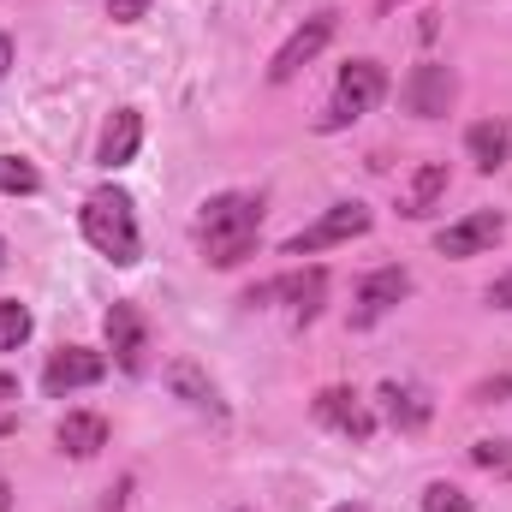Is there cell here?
I'll return each mask as SVG.
<instances>
[{"label": "cell", "instance_id": "1", "mask_svg": "<svg viewBox=\"0 0 512 512\" xmlns=\"http://www.w3.org/2000/svg\"><path fill=\"white\" fill-rule=\"evenodd\" d=\"M256 233H262V197L251 191H221L197 215V251L215 268H239L256 251Z\"/></svg>", "mask_w": 512, "mask_h": 512}, {"label": "cell", "instance_id": "2", "mask_svg": "<svg viewBox=\"0 0 512 512\" xmlns=\"http://www.w3.org/2000/svg\"><path fill=\"white\" fill-rule=\"evenodd\" d=\"M84 239L96 245V251L108 256L114 268H131L137 256H143V233H137V203H131L120 185H102V191H90L84 197Z\"/></svg>", "mask_w": 512, "mask_h": 512}, {"label": "cell", "instance_id": "3", "mask_svg": "<svg viewBox=\"0 0 512 512\" xmlns=\"http://www.w3.org/2000/svg\"><path fill=\"white\" fill-rule=\"evenodd\" d=\"M387 96V72L382 60H352L346 72H340V84H334V102L322 108V120H316V131H346L358 126L376 102Z\"/></svg>", "mask_w": 512, "mask_h": 512}, {"label": "cell", "instance_id": "4", "mask_svg": "<svg viewBox=\"0 0 512 512\" xmlns=\"http://www.w3.org/2000/svg\"><path fill=\"white\" fill-rule=\"evenodd\" d=\"M370 209L364 203H334L322 221H310L304 233H292L286 239V256H316V251H334V245H352V239H364L370 233Z\"/></svg>", "mask_w": 512, "mask_h": 512}, {"label": "cell", "instance_id": "5", "mask_svg": "<svg viewBox=\"0 0 512 512\" xmlns=\"http://www.w3.org/2000/svg\"><path fill=\"white\" fill-rule=\"evenodd\" d=\"M399 102H405V114H417V120H441V114H453V102H459V78H453V66H441V60L411 66V78L399 84Z\"/></svg>", "mask_w": 512, "mask_h": 512}, {"label": "cell", "instance_id": "6", "mask_svg": "<svg viewBox=\"0 0 512 512\" xmlns=\"http://www.w3.org/2000/svg\"><path fill=\"white\" fill-rule=\"evenodd\" d=\"M274 298H286V310H292V322H316L322 316V298H328V274L322 268H304V274H280V280H262L245 292V304H274Z\"/></svg>", "mask_w": 512, "mask_h": 512}, {"label": "cell", "instance_id": "7", "mask_svg": "<svg viewBox=\"0 0 512 512\" xmlns=\"http://www.w3.org/2000/svg\"><path fill=\"white\" fill-rule=\"evenodd\" d=\"M328 42H334V12H310V18L280 42V54L268 60V84H292V78H298L322 48H328Z\"/></svg>", "mask_w": 512, "mask_h": 512}, {"label": "cell", "instance_id": "8", "mask_svg": "<svg viewBox=\"0 0 512 512\" xmlns=\"http://www.w3.org/2000/svg\"><path fill=\"white\" fill-rule=\"evenodd\" d=\"M310 411H316V423H328L334 435H346V441H370L376 435V411L352 393V387H322L316 399H310Z\"/></svg>", "mask_w": 512, "mask_h": 512}, {"label": "cell", "instance_id": "9", "mask_svg": "<svg viewBox=\"0 0 512 512\" xmlns=\"http://www.w3.org/2000/svg\"><path fill=\"white\" fill-rule=\"evenodd\" d=\"M507 239V215L501 209H477V215H465V221H453V227H441L435 233V251L441 256H483V251H495Z\"/></svg>", "mask_w": 512, "mask_h": 512}, {"label": "cell", "instance_id": "10", "mask_svg": "<svg viewBox=\"0 0 512 512\" xmlns=\"http://www.w3.org/2000/svg\"><path fill=\"white\" fill-rule=\"evenodd\" d=\"M108 376V358L102 352H90V346H60L54 358H48V370H42V387L54 393V399H66V393H78V387H96Z\"/></svg>", "mask_w": 512, "mask_h": 512}, {"label": "cell", "instance_id": "11", "mask_svg": "<svg viewBox=\"0 0 512 512\" xmlns=\"http://www.w3.org/2000/svg\"><path fill=\"white\" fill-rule=\"evenodd\" d=\"M102 334H108V352H114V364L137 376L143 370V352H149V328H143V316H137V304H114L108 316H102Z\"/></svg>", "mask_w": 512, "mask_h": 512}, {"label": "cell", "instance_id": "12", "mask_svg": "<svg viewBox=\"0 0 512 512\" xmlns=\"http://www.w3.org/2000/svg\"><path fill=\"white\" fill-rule=\"evenodd\" d=\"M411 292V274L405 268H376V274H364L358 280V304H352V322L358 328H370V322H382L387 310L399 304Z\"/></svg>", "mask_w": 512, "mask_h": 512}, {"label": "cell", "instance_id": "13", "mask_svg": "<svg viewBox=\"0 0 512 512\" xmlns=\"http://www.w3.org/2000/svg\"><path fill=\"white\" fill-rule=\"evenodd\" d=\"M382 411H387V423L399 429V435H423L429 429V417H435V405H429V393L417 382H382Z\"/></svg>", "mask_w": 512, "mask_h": 512}, {"label": "cell", "instance_id": "14", "mask_svg": "<svg viewBox=\"0 0 512 512\" xmlns=\"http://www.w3.org/2000/svg\"><path fill=\"white\" fill-rule=\"evenodd\" d=\"M447 185H453V173H447V161H423V167L411 173V185L399 191V215H405V221H429V215L441 209V197H447Z\"/></svg>", "mask_w": 512, "mask_h": 512}, {"label": "cell", "instance_id": "15", "mask_svg": "<svg viewBox=\"0 0 512 512\" xmlns=\"http://www.w3.org/2000/svg\"><path fill=\"white\" fill-rule=\"evenodd\" d=\"M143 149V114L137 108H114V120L102 126V143H96V161L114 173V167H131Z\"/></svg>", "mask_w": 512, "mask_h": 512}, {"label": "cell", "instance_id": "16", "mask_svg": "<svg viewBox=\"0 0 512 512\" xmlns=\"http://www.w3.org/2000/svg\"><path fill=\"white\" fill-rule=\"evenodd\" d=\"M54 441H60V453H72V459H96V453L108 447V417H102V411H66L60 429H54Z\"/></svg>", "mask_w": 512, "mask_h": 512}, {"label": "cell", "instance_id": "17", "mask_svg": "<svg viewBox=\"0 0 512 512\" xmlns=\"http://www.w3.org/2000/svg\"><path fill=\"white\" fill-rule=\"evenodd\" d=\"M167 387H173V393H179L191 411H203V417H227V405H221V387L209 382V376H203L191 358H173V364H167Z\"/></svg>", "mask_w": 512, "mask_h": 512}, {"label": "cell", "instance_id": "18", "mask_svg": "<svg viewBox=\"0 0 512 512\" xmlns=\"http://www.w3.org/2000/svg\"><path fill=\"white\" fill-rule=\"evenodd\" d=\"M465 155L477 161V173H495L512 155V120H477L465 131Z\"/></svg>", "mask_w": 512, "mask_h": 512}, {"label": "cell", "instance_id": "19", "mask_svg": "<svg viewBox=\"0 0 512 512\" xmlns=\"http://www.w3.org/2000/svg\"><path fill=\"white\" fill-rule=\"evenodd\" d=\"M36 191H42V173L24 155H0V197H36Z\"/></svg>", "mask_w": 512, "mask_h": 512}, {"label": "cell", "instance_id": "20", "mask_svg": "<svg viewBox=\"0 0 512 512\" xmlns=\"http://www.w3.org/2000/svg\"><path fill=\"white\" fill-rule=\"evenodd\" d=\"M30 340V310L18 298H0V352H18Z\"/></svg>", "mask_w": 512, "mask_h": 512}, {"label": "cell", "instance_id": "21", "mask_svg": "<svg viewBox=\"0 0 512 512\" xmlns=\"http://www.w3.org/2000/svg\"><path fill=\"white\" fill-rule=\"evenodd\" d=\"M471 465L489 471V477H512V441H477L471 447Z\"/></svg>", "mask_w": 512, "mask_h": 512}, {"label": "cell", "instance_id": "22", "mask_svg": "<svg viewBox=\"0 0 512 512\" xmlns=\"http://www.w3.org/2000/svg\"><path fill=\"white\" fill-rule=\"evenodd\" d=\"M423 512H477V507H471V495L459 483H429L423 489Z\"/></svg>", "mask_w": 512, "mask_h": 512}, {"label": "cell", "instance_id": "23", "mask_svg": "<svg viewBox=\"0 0 512 512\" xmlns=\"http://www.w3.org/2000/svg\"><path fill=\"white\" fill-rule=\"evenodd\" d=\"M501 399H512V376H489L471 387V405H501Z\"/></svg>", "mask_w": 512, "mask_h": 512}, {"label": "cell", "instance_id": "24", "mask_svg": "<svg viewBox=\"0 0 512 512\" xmlns=\"http://www.w3.org/2000/svg\"><path fill=\"white\" fill-rule=\"evenodd\" d=\"M149 6H155V0H108V18H114V24H137Z\"/></svg>", "mask_w": 512, "mask_h": 512}, {"label": "cell", "instance_id": "25", "mask_svg": "<svg viewBox=\"0 0 512 512\" xmlns=\"http://www.w3.org/2000/svg\"><path fill=\"white\" fill-rule=\"evenodd\" d=\"M489 304H495V310H512V274H501V280L489 286Z\"/></svg>", "mask_w": 512, "mask_h": 512}, {"label": "cell", "instance_id": "26", "mask_svg": "<svg viewBox=\"0 0 512 512\" xmlns=\"http://www.w3.org/2000/svg\"><path fill=\"white\" fill-rule=\"evenodd\" d=\"M6 399H18V376H6V370H0V405H6Z\"/></svg>", "mask_w": 512, "mask_h": 512}, {"label": "cell", "instance_id": "27", "mask_svg": "<svg viewBox=\"0 0 512 512\" xmlns=\"http://www.w3.org/2000/svg\"><path fill=\"white\" fill-rule=\"evenodd\" d=\"M12 72V36H0V78Z\"/></svg>", "mask_w": 512, "mask_h": 512}, {"label": "cell", "instance_id": "28", "mask_svg": "<svg viewBox=\"0 0 512 512\" xmlns=\"http://www.w3.org/2000/svg\"><path fill=\"white\" fill-rule=\"evenodd\" d=\"M334 512H370V507H358V501H346V507H334Z\"/></svg>", "mask_w": 512, "mask_h": 512}, {"label": "cell", "instance_id": "29", "mask_svg": "<svg viewBox=\"0 0 512 512\" xmlns=\"http://www.w3.org/2000/svg\"><path fill=\"white\" fill-rule=\"evenodd\" d=\"M387 6H399V0H382V12H387Z\"/></svg>", "mask_w": 512, "mask_h": 512}, {"label": "cell", "instance_id": "30", "mask_svg": "<svg viewBox=\"0 0 512 512\" xmlns=\"http://www.w3.org/2000/svg\"><path fill=\"white\" fill-rule=\"evenodd\" d=\"M0 262H6V245H0Z\"/></svg>", "mask_w": 512, "mask_h": 512}, {"label": "cell", "instance_id": "31", "mask_svg": "<svg viewBox=\"0 0 512 512\" xmlns=\"http://www.w3.org/2000/svg\"><path fill=\"white\" fill-rule=\"evenodd\" d=\"M239 512H251V507H239Z\"/></svg>", "mask_w": 512, "mask_h": 512}]
</instances>
